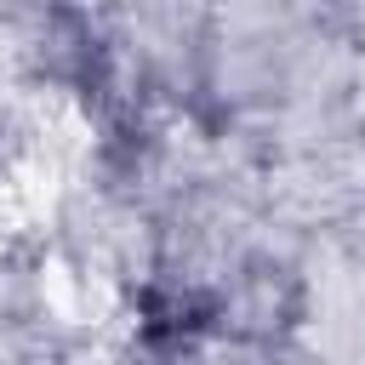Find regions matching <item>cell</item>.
<instances>
[{
  "mask_svg": "<svg viewBox=\"0 0 365 365\" xmlns=\"http://www.w3.org/2000/svg\"><path fill=\"white\" fill-rule=\"evenodd\" d=\"M279 365H314V359H302V354H291V348H285V354H279Z\"/></svg>",
  "mask_w": 365,
  "mask_h": 365,
  "instance_id": "1",
  "label": "cell"
}]
</instances>
